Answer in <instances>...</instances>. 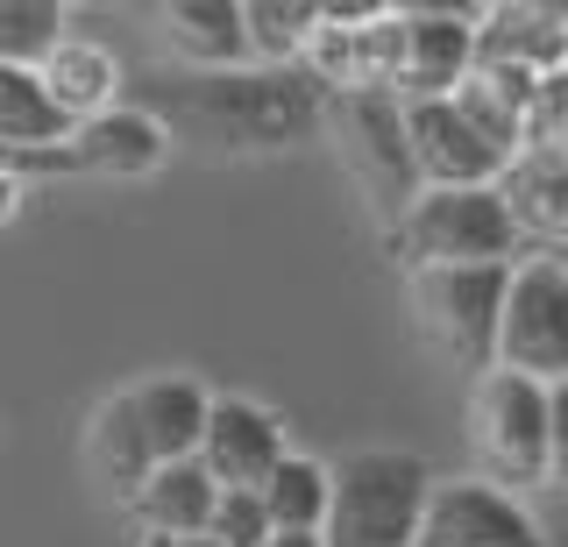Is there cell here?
<instances>
[{"mask_svg":"<svg viewBox=\"0 0 568 547\" xmlns=\"http://www.w3.org/2000/svg\"><path fill=\"white\" fill-rule=\"evenodd\" d=\"M142 108L171 129V143L200 150H292L313 129H327V85L306 64L271 72V64H242V72H178L150 79Z\"/></svg>","mask_w":568,"mask_h":547,"instance_id":"obj_1","label":"cell"},{"mask_svg":"<svg viewBox=\"0 0 568 547\" xmlns=\"http://www.w3.org/2000/svg\"><path fill=\"white\" fill-rule=\"evenodd\" d=\"M434 469L405 448H363L334 469V511H327V547H413Z\"/></svg>","mask_w":568,"mask_h":547,"instance_id":"obj_2","label":"cell"},{"mask_svg":"<svg viewBox=\"0 0 568 547\" xmlns=\"http://www.w3.org/2000/svg\"><path fill=\"white\" fill-rule=\"evenodd\" d=\"M526 250L519 221H511L497 185L469 192H419L413 214L390 227V256L405 271H455V263H511Z\"/></svg>","mask_w":568,"mask_h":547,"instance_id":"obj_3","label":"cell"},{"mask_svg":"<svg viewBox=\"0 0 568 547\" xmlns=\"http://www.w3.org/2000/svg\"><path fill=\"white\" fill-rule=\"evenodd\" d=\"M505 292L511 263H455V271H405L419 334L455 369H497V334H505Z\"/></svg>","mask_w":568,"mask_h":547,"instance_id":"obj_4","label":"cell"},{"mask_svg":"<svg viewBox=\"0 0 568 547\" xmlns=\"http://www.w3.org/2000/svg\"><path fill=\"white\" fill-rule=\"evenodd\" d=\"M327 135L342 150L348 179L363 185V200L398 227L419 200V164L413 135H405V100L398 93H327Z\"/></svg>","mask_w":568,"mask_h":547,"instance_id":"obj_5","label":"cell"},{"mask_svg":"<svg viewBox=\"0 0 568 547\" xmlns=\"http://www.w3.org/2000/svg\"><path fill=\"white\" fill-rule=\"evenodd\" d=\"M547 419L555 384H532L519 369H484L469 392V440L484 455L490 484H547Z\"/></svg>","mask_w":568,"mask_h":547,"instance_id":"obj_6","label":"cell"},{"mask_svg":"<svg viewBox=\"0 0 568 547\" xmlns=\"http://www.w3.org/2000/svg\"><path fill=\"white\" fill-rule=\"evenodd\" d=\"M497 369H519L532 384H568V263L561 256L511 263Z\"/></svg>","mask_w":568,"mask_h":547,"instance_id":"obj_7","label":"cell"},{"mask_svg":"<svg viewBox=\"0 0 568 547\" xmlns=\"http://www.w3.org/2000/svg\"><path fill=\"white\" fill-rule=\"evenodd\" d=\"M413 547H547L540 519L490 476H448L434 484Z\"/></svg>","mask_w":568,"mask_h":547,"instance_id":"obj_8","label":"cell"},{"mask_svg":"<svg viewBox=\"0 0 568 547\" xmlns=\"http://www.w3.org/2000/svg\"><path fill=\"white\" fill-rule=\"evenodd\" d=\"M405 135H413V164L426 192H469V185H497L505 156L469 129V114L455 100H405Z\"/></svg>","mask_w":568,"mask_h":547,"instance_id":"obj_9","label":"cell"},{"mask_svg":"<svg viewBox=\"0 0 568 547\" xmlns=\"http://www.w3.org/2000/svg\"><path fill=\"white\" fill-rule=\"evenodd\" d=\"M405 79L398 100H455V85L476 72V22L484 8H426L405 0Z\"/></svg>","mask_w":568,"mask_h":547,"instance_id":"obj_10","label":"cell"},{"mask_svg":"<svg viewBox=\"0 0 568 547\" xmlns=\"http://www.w3.org/2000/svg\"><path fill=\"white\" fill-rule=\"evenodd\" d=\"M284 419L256 398H213L206 413V440H200V463L221 490H263L284 469Z\"/></svg>","mask_w":568,"mask_h":547,"instance_id":"obj_11","label":"cell"},{"mask_svg":"<svg viewBox=\"0 0 568 547\" xmlns=\"http://www.w3.org/2000/svg\"><path fill=\"white\" fill-rule=\"evenodd\" d=\"M171 156V129L150 108H106L93 121L71 129V143L58 150L64 171H85V179H150Z\"/></svg>","mask_w":568,"mask_h":547,"instance_id":"obj_12","label":"cell"},{"mask_svg":"<svg viewBox=\"0 0 568 547\" xmlns=\"http://www.w3.org/2000/svg\"><path fill=\"white\" fill-rule=\"evenodd\" d=\"M476 64H519V72H561L568 64V8L547 0H497L476 22Z\"/></svg>","mask_w":568,"mask_h":547,"instance_id":"obj_13","label":"cell"},{"mask_svg":"<svg viewBox=\"0 0 568 547\" xmlns=\"http://www.w3.org/2000/svg\"><path fill=\"white\" fill-rule=\"evenodd\" d=\"M213 505H221V484L206 476L200 455H185V463H164L135 490L129 519H135L142 540H185V534H206L213 526Z\"/></svg>","mask_w":568,"mask_h":547,"instance_id":"obj_14","label":"cell"},{"mask_svg":"<svg viewBox=\"0 0 568 547\" xmlns=\"http://www.w3.org/2000/svg\"><path fill=\"white\" fill-rule=\"evenodd\" d=\"M511 221H519L526 242L568 256V150H526L511 156V171L497 179Z\"/></svg>","mask_w":568,"mask_h":547,"instance_id":"obj_15","label":"cell"},{"mask_svg":"<svg viewBox=\"0 0 568 547\" xmlns=\"http://www.w3.org/2000/svg\"><path fill=\"white\" fill-rule=\"evenodd\" d=\"M129 405H135L142 434H150L156 463H185V455H200L206 413H213V392H206L200 377H178V369L142 377V384H129Z\"/></svg>","mask_w":568,"mask_h":547,"instance_id":"obj_16","label":"cell"},{"mask_svg":"<svg viewBox=\"0 0 568 547\" xmlns=\"http://www.w3.org/2000/svg\"><path fill=\"white\" fill-rule=\"evenodd\" d=\"M164 43L192 72H242L248 58V14L242 0H171L164 8Z\"/></svg>","mask_w":568,"mask_h":547,"instance_id":"obj_17","label":"cell"},{"mask_svg":"<svg viewBox=\"0 0 568 547\" xmlns=\"http://www.w3.org/2000/svg\"><path fill=\"white\" fill-rule=\"evenodd\" d=\"M85 463H93V476L114 490L121 505H129L135 490L164 469V463H156V448H150V434H142V419H135V405H129V392H114V398L93 405V427H85Z\"/></svg>","mask_w":568,"mask_h":547,"instance_id":"obj_18","label":"cell"},{"mask_svg":"<svg viewBox=\"0 0 568 547\" xmlns=\"http://www.w3.org/2000/svg\"><path fill=\"white\" fill-rule=\"evenodd\" d=\"M71 143V114L50 100L43 72H22V64H0V150L8 156H43Z\"/></svg>","mask_w":568,"mask_h":547,"instance_id":"obj_19","label":"cell"},{"mask_svg":"<svg viewBox=\"0 0 568 547\" xmlns=\"http://www.w3.org/2000/svg\"><path fill=\"white\" fill-rule=\"evenodd\" d=\"M43 85H50V100L71 114V129L79 121H93L106 108H121V64H114V50H100V43H85V37H64L58 50L43 58Z\"/></svg>","mask_w":568,"mask_h":547,"instance_id":"obj_20","label":"cell"},{"mask_svg":"<svg viewBox=\"0 0 568 547\" xmlns=\"http://www.w3.org/2000/svg\"><path fill=\"white\" fill-rule=\"evenodd\" d=\"M263 505H271V526H277V534H327L334 469L313 463V455H284V469L263 484Z\"/></svg>","mask_w":568,"mask_h":547,"instance_id":"obj_21","label":"cell"},{"mask_svg":"<svg viewBox=\"0 0 568 547\" xmlns=\"http://www.w3.org/2000/svg\"><path fill=\"white\" fill-rule=\"evenodd\" d=\"M242 14H248V58L256 64H271V72L306 64V50L320 37L313 0H242Z\"/></svg>","mask_w":568,"mask_h":547,"instance_id":"obj_22","label":"cell"},{"mask_svg":"<svg viewBox=\"0 0 568 547\" xmlns=\"http://www.w3.org/2000/svg\"><path fill=\"white\" fill-rule=\"evenodd\" d=\"M64 43V8L58 0H0V64L43 72V58Z\"/></svg>","mask_w":568,"mask_h":547,"instance_id":"obj_23","label":"cell"},{"mask_svg":"<svg viewBox=\"0 0 568 547\" xmlns=\"http://www.w3.org/2000/svg\"><path fill=\"white\" fill-rule=\"evenodd\" d=\"M221 547H271V505H263V490H221V505H213V526H206Z\"/></svg>","mask_w":568,"mask_h":547,"instance_id":"obj_24","label":"cell"},{"mask_svg":"<svg viewBox=\"0 0 568 547\" xmlns=\"http://www.w3.org/2000/svg\"><path fill=\"white\" fill-rule=\"evenodd\" d=\"M526 150H568V64H561V72H547L540 93H532Z\"/></svg>","mask_w":568,"mask_h":547,"instance_id":"obj_25","label":"cell"},{"mask_svg":"<svg viewBox=\"0 0 568 547\" xmlns=\"http://www.w3.org/2000/svg\"><path fill=\"white\" fill-rule=\"evenodd\" d=\"M547 484L568 490V384H555V419H547Z\"/></svg>","mask_w":568,"mask_h":547,"instance_id":"obj_26","label":"cell"},{"mask_svg":"<svg viewBox=\"0 0 568 547\" xmlns=\"http://www.w3.org/2000/svg\"><path fill=\"white\" fill-rule=\"evenodd\" d=\"M14 206H22V179L0 164V221H14Z\"/></svg>","mask_w":568,"mask_h":547,"instance_id":"obj_27","label":"cell"},{"mask_svg":"<svg viewBox=\"0 0 568 547\" xmlns=\"http://www.w3.org/2000/svg\"><path fill=\"white\" fill-rule=\"evenodd\" d=\"M142 547H221L213 534H185V540H142Z\"/></svg>","mask_w":568,"mask_h":547,"instance_id":"obj_28","label":"cell"},{"mask_svg":"<svg viewBox=\"0 0 568 547\" xmlns=\"http://www.w3.org/2000/svg\"><path fill=\"white\" fill-rule=\"evenodd\" d=\"M271 547H327L320 534H271Z\"/></svg>","mask_w":568,"mask_h":547,"instance_id":"obj_29","label":"cell"},{"mask_svg":"<svg viewBox=\"0 0 568 547\" xmlns=\"http://www.w3.org/2000/svg\"><path fill=\"white\" fill-rule=\"evenodd\" d=\"M0 164H8V171H14V156H8V150H0Z\"/></svg>","mask_w":568,"mask_h":547,"instance_id":"obj_30","label":"cell"},{"mask_svg":"<svg viewBox=\"0 0 568 547\" xmlns=\"http://www.w3.org/2000/svg\"><path fill=\"white\" fill-rule=\"evenodd\" d=\"M561 263H568V256H561Z\"/></svg>","mask_w":568,"mask_h":547,"instance_id":"obj_31","label":"cell"}]
</instances>
